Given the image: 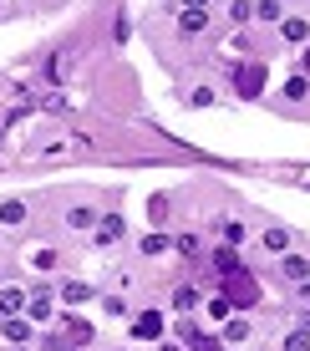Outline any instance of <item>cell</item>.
<instances>
[{"label":"cell","mask_w":310,"mask_h":351,"mask_svg":"<svg viewBox=\"0 0 310 351\" xmlns=\"http://www.w3.org/2000/svg\"><path fill=\"white\" fill-rule=\"evenodd\" d=\"M280 351H310V331H305V326H295V331H285Z\"/></svg>","instance_id":"19"},{"label":"cell","mask_w":310,"mask_h":351,"mask_svg":"<svg viewBox=\"0 0 310 351\" xmlns=\"http://www.w3.org/2000/svg\"><path fill=\"white\" fill-rule=\"evenodd\" d=\"M10 351H31V346H10Z\"/></svg>","instance_id":"33"},{"label":"cell","mask_w":310,"mask_h":351,"mask_svg":"<svg viewBox=\"0 0 310 351\" xmlns=\"http://www.w3.org/2000/svg\"><path fill=\"white\" fill-rule=\"evenodd\" d=\"M26 204H21V199H5V204H0V224H5V229H16V224H26Z\"/></svg>","instance_id":"14"},{"label":"cell","mask_w":310,"mask_h":351,"mask_svg":"<svg viewBox=\"0 0 310 351\" xmlns=\"http://www.w3.org/2000/svg\"><path fill=\"white\" fill-rule=\"evenodd\" d=\"M265 250L270 255H290V229H265Z\"/></svg>","instance_id":"18"},{"label":"cell","mask_w":310,"mask_h":351,"mask_svg":"<svg viewBox=\"0 0 310 351\" xmlns=\"http://www.w3.org/2000/svg\"><path fill=\"white\" fill-rule=\"evenodd\" d=\"M300 77H310V41H305V51H300Z\"/></svg>","instance_id":"29"},{"label":"cell","mask_w":310,"mask_h":351,"mask_svg":"<svg viewBox=\"0 0 310 351\" xmlns=\"http://www.w3.org/2000/svg\"><path fill=\"white\" fill-rule=\"evenodd\" d=\"M255 16H259V21H280L285 10H280V0H259V5H255Z\"/></svg>","instance_id":"24"},{"label":"cell","mask_w":310,"mask_h":351,"mask_svg":"<svg viewBox=\"0 0 310 351\" xmlns=\"http://www.w3.org/2000/svg\"><path fill=\"white\" fill-rule=\"evenodd\" d=\"M194 351H229V346H224L219 336H198V341H194Z\"/></svg>","instance_id":"27"},{"label":"cell","mask_w":310,"mask_h":351,"mask_svg":"<svg viewBox=\"0 0 310 351\" xmlns=\"http://www.w3.org/2000/svg\"><path fill=\"white\" fill-rule=\"evenodd\" d=\"M244 234H249V229H244L240 219H229V224H224V245H229V250H234V245H244Z\"/></svg>","instance_id":"23"},{"label":"cell","mask_w":310,"mask_h":351,"mask_svg":"<svg viewBox=\"0 0 310 351\" xmlns=\"http://www.w3.org/2000/svg\"><path fill=\"white\" fill-rule=\"evenodd\" d=\"M194 300H198V295H194L188 285H183V290H173V311H194Z\"/></svg>","instance_id":"25"},{"label":"cell","mask_w":310,"mask_h":351,"mask_svg":"<svg viewBox=\"0 0 310 351\" xmlns=\"http://www.w3.org/2000/svg\"><path fill=\"white\" fill-rule=\"evenodd\" d=\"M280 36H285L290 46H305V41H310V21H305V16H280Z\"/></svg>","instance_id":"6"},{"label":"cell","mask_w":310,"mask_h":351,"mask_svg":"<svg viewBox=\"0 0 310 351\" xmlns=\"http://www.w3.org/2000/svg\"><path fill=\"white\" fill-rule=\"evenodd\" d=\"M31 265H36V270H51V265H56V250H36Z\"/></svg>","instance_id":"26"},{"label":"cell","mask_w":310,"mask_h":351,"mask_svg":"<svg viewBox=\"0 0 310 351\" xmlns=\"http://www.w3.org/2000/svg\"><path fill=\"white\" fill-rule=\"evenodd\" d=\"M229 21L234 26H249L255 21V0H229Z\"/></svg>","instance_id":"20"},{"label":"cell","mask_w":310,"mask_h":351,"mask_svg":"<svg viewBox=\"0 0 310 351\" xmlns=\"http://www.w3.org/2000/svg\"><path fill=\"white\" fill-rule=\"evenodd\" d=\"M255 300H259V285H255V275H240V270H234L229 275V306H255Z\"/></svg>","instance_id":"3"},{"label":"cell","mask_w":310,"mask_h":351,"mask_svg":"<svg viewBox=\"0 0 310 351\" xmlns=\"http://www.w3.org/2000/svg\"><path fill=\"white\" fill-rule=\"evenodd\" d=\"M259 87H265V66L259 62H240L234 66V92L240 97H259Z\"/></svg>","instance_id":"2"},{"label":"cell","mask_w":310,"mask_h":351,"mask_svg":"<svg viewBox=\"0 0 310 351\" xmlns=\"http://www.w3.org/2000/svg\"><path fill=\"white\" fill-rule=\"evenodd\" d=\"M194 107H214V87H194V97H188Z\"/></svg>","instance_id":"28"},{"label":"cell","mask_w":310,"mask_h":351,"mask_svg":"<svg viewBox=\"0 0 310 351\" xmlns=\"http://www.w3.org/2000/svg\"><path fill=\"white\" fill-rule=\"evenodd\" d=\"M183 5H188V10H209V0H183Z\"/></svg>","instance_id":"30"},{"label":"cell","mask_w":310,"mask_h":351,"mask_svg":"<svg viewBox=\"0 0 310 351\" xmlns=\"http://www.w3.org/2000/svg\"><path fill=\"white\" fill-rule=\"evenodd\" d=\"M0 331H5L10 346H26V341H31V321H26V316H5V321H0Z\"/></svg>","instance_id":"10"},{"label":"cell","mask_w":310,"mask_h":351,"mask_svg":"<svg viewBox=\"0 0 310 351\" xmlns=\"http://www.w3.org/2000/svg\"><path fill=\"white\" fill-rule=\"evenodd\" d=\"M224 346H244L249 341V321H240V316H229L224 321V336H219Z\"/></svg>","instance_id":"13"},{"label":"cell","mask_w":310,"mask_h":351,"mask_svg":"<svg viewBox=\"0 0 310 351\" xmlns=\"http://www.w3.org/2000/svg\"><path fill=\"white\" fill-rule=\"evenodd\" d=\"M66 341H71V351H81L92 341V326L81 321V316H66Z\"/></svg>","instance_id":"12"},{"label":"cell","mask_w":310,"mask_h":351,"mask_svg":"<svg viewBox=\"0 0 310 351\" xmlns=\"http://www.w3.org/2000/svg\"><path fill=\"white\" fill-rule=\"evenodd\" d=\"M214 265H219V275H234V270H240V255H234V250L224 245L219 255H214Z\"/></svg>","instance_id":"22"},{"label":"cell","mask_w":310,"mask_h":351,"mask_svg":"<svg viewBox=\"0 0 310 351\" xmlns=\"http://www.w3.org/2000/svg\"><path fill=\"white\" fill-rule=\"evenodd\" d=\"M138 250H142V255H168V250H173V234H168V229H153V234H142L138 239Z\"/></svg>","instance_id":"9"},{"label":"cell","mask_w":310,"mask_h":351,"mask_svg":"<svg viewBox=\"0 0 310 351\" xmlns=\"http://www.w3.org/2000/svg\"><path fill=\"white\" fill-rule=\"evenodd\" d=\"M295 290H300V300H310V280H305V285H295Z\"/></svg>","instance_id":"31"},{"label":"cell","mask_w":310,"mask_h":351,"mask_svg":"<svg viewBox=\"0 0 310 351\" xmlns=\"http://www.w3.org/2000/svg\"><path fill=\"white\" fill-rule=\"evenodd\" d=\"M158 351H178V346H173V341H163V346H158Z\"/></svg>","instance_id":"32"},{"label":"cell","mask_w":310,"mask_h":351,"mask_svg":"<svg viewBox=\"0 0 310 351\" xmlns=\"http://www.w3.org/2000/svg\"><path fill=\"white\" fill-rule=\"evenodd\" d=\"M133 336L138 341H153V336H163V311H142L133 321Z\"/></svg>","instance_id":"8"},{"label":"cell","mask_w":310,"mask_h":351,"mask_svg":"<svg viewBox=\"0 0 310 351\" xmlns=\"http://www.w3.org/2000/svg\"><path fill=\"white\" fill-rule=\"evenodd\" d=\"M122 234H127L122 214H102V219H97V234H92V239H97V245H117Z\"/></svg>","instance_id":"5"},{"label":"cell","mask_w":310,"mask_h":351,"mask_svg":"<svg viewBox=\"0 0 310 351\" xmlns=\"http://www.w3.org/2000/svg\"><path fill=\"white\" fill-rule=\"evenodd\" d=\"M66 351H71V346H66Z\"/></svg>","instance_id":"35"},{"label":"cell","mask_w":310,"mask_h":351,"mask_svg":"<svg viewBox=\"0 0 310 351\" xmlns=\"http://www.w3.org/2000/svg\"><path fill=\"white\" fill-rule=\"evenodd\" d=\"M305 92H310V77H300V71H295V77H285V87H280V102H300Z\"/></svg>","instance_id":"15"},{"label":"cell","mask_w":310,"mask_h":351,"mask_svg":"<svg viewBox=\"0 0 310 351\" xmlns=\"http://www.w3.org/2000/svg\"><path fill=\"white\" fill-rule=\"evenodd\" d=\"M62 300H66V306H81V300H92V285L87 280H66L62 285Z\"/></svg>","instance_id":"17"},{"label":"cell","mask_w":310,"mask_h":351,"mask_svg":"<svg viewBox=\"0 0 310 351\" xmlns=\"http://www.w3.org/2000/svg\"><path fill=\"white\" fill-rule=\"evenodd\" d=\"M97 219H102V214H97V209H87V204L66 209V229H77V234H81V229H97Z\"/></svg>","instance_id":"11"},{"label":"cell","mask_w":310,"mask_h":351,"mask_svg":"<svg viewBox=\"0 0 310 351\" xmlns=\"http://www.w3.org/2000/svg\"><path fill=\"white\" fill-rule=\"evenodd\" d=\"M275 270H280V280H290V285H305L310 280V260L305 255H280Z\"/></svg>","instance_id":"4"},{"label":"cell","mask_w":310,"mask_h":351,"mask_svg":"<svg viewBox=\"0 0 310 351\" xmlns=\"http://www.w3.org/2000/svg\"><path fill=\"white\" fill-rule=\"evenodd\" d=\"M204 26H209V10H183V16H178V31L183 36H198Z\"/></svg>","instance_id":"16"},{"label":"cell","mask_w":310,"mask_h":351,"mask_svg":"<svg viewBox=\"0 0 310 351\" xmlns=\"http://www.w3.org/2000/svg\"><path fill=\"white\" fill-rule=\"evenodd\" d=\"M21 311H26V290H21V285H0V321L21 316Z\"/></svg>","instance_id":"7"},{"label":"cell","mask_w":310,"mask_h":351,"mask_svg":"<svg viewBox=\"0 0 310 351\" xmlns=\"http://www.w3.org/2000/svg\"><path fill=\"white\" fill-rule=\"evenodd\" d=\"M305 331H310V311H305Z\"/></svg>","instance_id":"34"},{"label":"cell","mask_w":310,"mask_h":351,"mask_svg":"<svg viewBox=\"0 0 310 351\" xmlns=\"http://www.w3.org/2000/svg\"><path fill=\"white\" fill-rule=\"evenodd\" d=\"M204 311H209V316H214V321H229V316H234V306H229V295H214V300H209V306H204Z\"/></svg>","instance_id":"21"},{"label":"cell","mask_w":310,"mask_h":351,"mask_svg":"<svg viewBox=\"0 0 310 351\" xmlns=\"http://www.w3.org/2000/svg\"><path fill=\"white\" fill-rule=\"evenodd\" d=\"M21 316H26L31 326H46V321H51L56 316V295H51V290H36V295H26V311H21Z\"/></svg>","instance_id":"1"}]
</instances>
